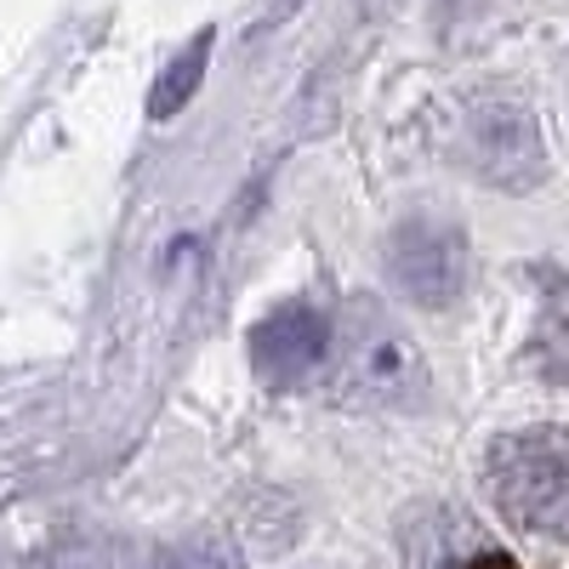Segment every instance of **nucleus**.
I'll return each mask as SVG.
<instances>
[{
  "mask_svg": "<svg viewBox=\"0 0 569 569\" xmlns=\"http://www.w3.org/2000/svg\"><path fill=\"white\" fill-rule=\"evenodd\" d=\"M330 388L353 410H393L416 405L427 388V365L410 342V330L376 308V297H353L337 319V342H330Z\"/></svg>",
  "mask_w": 569,
  "mask_h": 569,
  "instance_id": "1",
  "label": "nucleus"
},
{
  "mask_svg": "<svg viewBox=\"0 0 569 569\" xmlns=\"http://www.w3.org/2000/svg\"><path fill=\"white\" fill-rule=\"evenodd\" d=\"M490 496L525 536L569 547V433L530 427L490 450Z\"/></svg>",
  "mask_w": 569,
  "mask_h": 569,
  "instance_id": "2",
  "label": "nucleus"
},
{
  "mask_svg": "<svg viewBox=\"0 0 569 569\" xmlns=\"http://www.w3.org/2000/svg\"><path fill=\"white\" fill-rule=\"evenodd\" d=\"M456 160L485 177L490 188H512L525 194L547 177V154H541V131L536 114L512 98H472L456 120Z\"/></svg>",
  "mask_w": 569,
  "mask_h": 569,
  "instance_id": "3",
  "label": "nucleus"
},
{
  "mask_svg": "<svg viewBox=\"0 0 569 569\" xmlns=\"http://www.w3.org/2000/svg\"><path fill=\"white\" fill-rule=\"evenodd\" d=\"M388 279L421 308H450L467 284V233L450 217H410L388 240Z\"/></svg>",
  "mask_w": 569,
  "mask_h": 569,
  "instance_id": "4",
  "label": "nucleus"
},
{
  "mask_svg": "<svg viewBox=\"0 0 569 569\" xmlns=\"http://www.w3.org/2000/svg\"><path fill=\"white\" fill-rule=\"evenodd\" d=\"M330 342H337V325L308 302H284L273 308L257 330H251V370L273 393H291L330 365Z\"/></svg>",
  "mask_w": 569,
  "mask_h": 569,
  "instance_id": "5",
  "label": "nucleus"
},
{
  "mask_svg": "<svg viewBox=\"0 0 569 569\" xmlns=\"http://www.w3.org/2000/svg\"><path fill=\"white\" fill-rule=\"evenodd\" d=\"M490 547H479L472 518L450 507H427L405 525V569H472Z\"/></svg>",
  "mask_w": 569,
  "mask_h": 569,
  "instance_id": "6",
  "label": "nucleus"
},
{
  "mask_svg": "<svg viewBox=\"0 0 569 569\" xmlns=\"http://www.w3.org/2000/svg\"><path fill=\"white\" fill-rule=\"evenodd\" d=\"M211 29L206 34H194V40H188L182 46V52L160 69V80H154V91H149V114L154 120H171L188 98H194V91H200V80H206V63H211Z\"/></svg>",
  "mask_w": 569,
  "mask_h": 569,
  "instance_id": "7",
  "label": "nucleus"
},
{
  "mask_svg": "<svg viewBox=\"0 0 569 569\" xmlns=\"http://www.w3.org/2000/svg\"><path fill=\"white\" fill-rule=\"evenodd\" d=\"M536 365L552 376V382L569 388V279L552 284L541 313H536Z\"/></svg>",
  "mask_w": 569,
  "mask_h": 569,
  "instance_id": "8",
  "label": "nucleus"
},
{
  "mask_svg": "<svg viewBox=\"0 0 569 569\" xmlns=\"http://www.w3.org/2000/svg\"><path fill=\"white\" fill-rule=\"evenodd\" d=\"M149 569H246L222 536H182L149 558Z\"/></svg>",
  "mask_w": 569,
  "mask_h": 569,
  "instance_id": "9",
  "label": "nucleus"
},
{
  "mask_svg": "<svg viewBox=\"0 0 569 569\" xmlns=\"http://www.w3.org/2000/svg\"><path fill=\"white\" fill-rule=\"evenodd\" d=\"M472 569H518V563H512V558H501V552H485V558L472 563Z\"/></svg>",
  "mask_w": 569,
  "mask_h": 569,
  "instance_id": "10",
  "label": "nucleus"
}]
</instances>
